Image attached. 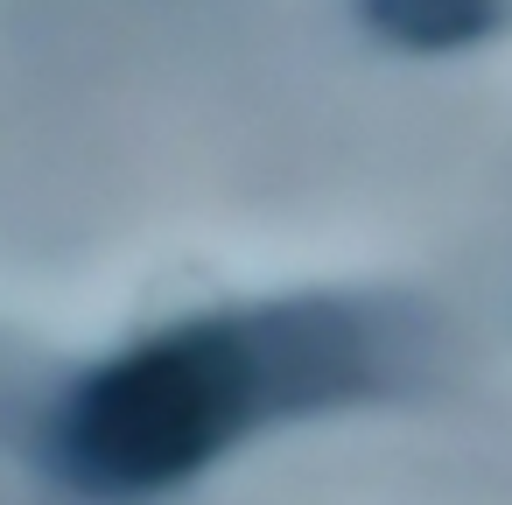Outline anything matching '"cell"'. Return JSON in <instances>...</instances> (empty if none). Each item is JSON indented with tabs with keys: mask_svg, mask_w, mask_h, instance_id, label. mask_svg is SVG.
I'll return each mask as SVG.
<instances>
[{
	"mask_svg": "<svg viewBox=\"0 0 512 505\" xmlns=\"http://www.w3.org/2000/svg\"><path fill=\"white\" fill-rule=\"evenodd\" d=\"M358 15H365L372 36H386L393 50L449 57V50L477 43V36L498 22V0H358Z\"/></svg>",
	"mask_w": 512,
	"mask_h": 505,
	"instance_id": "7a4b0ae2",
	"label": "cell"
},
{
	"mask_svg": "<svg viewBox=\"0 0 512 505\" xmlns=\"http://www.w3.org/2000/svg\"><path fill=\"white\" fill-rule=\"evenodd\" d=\"M365 379V337L337 309H274L148 337L85 372L50 456L92 498H155L218 463L260 414L337 400Z\"/></svg>",
	"mask_w": 512,
	"mask_h": 505,
	"instance_id": "6da1fadb",
	"label": "cell"
}]
</instances>
